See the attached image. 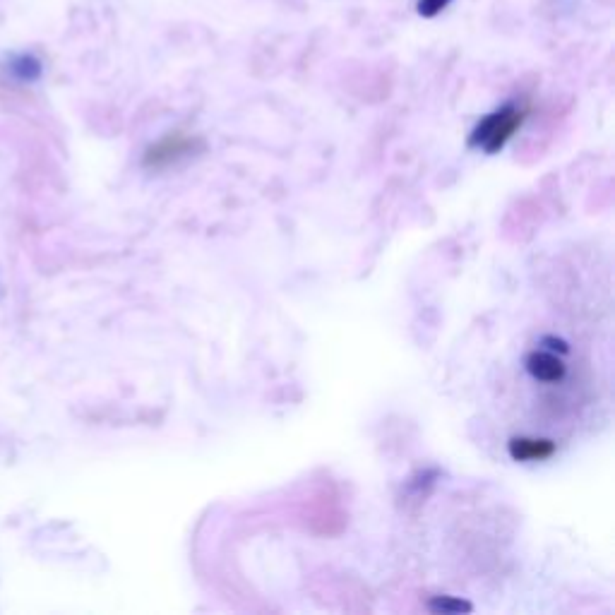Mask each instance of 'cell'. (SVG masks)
<instances>
[{"instance_id": "obj_6", "label": "cell", "mask_w": 615, "mask_h": 615, "mask_svg": "<svg viewBox=\"0 0 615 615\" xmlns=\"http://www.w3.org/2000/svg\"><path fill=\"white\" fill-rule=\"evenodd\" d=\"M428 608L433 613H464L471 611V603L452 599V596H435L433 601H428Z\"/></svg>"}, {"instance_id": "obj_8", "label": "cell", "mask_w": 615, "mask_h": 615, "mask_svg": "<svg viewBox=\"0 0 615 615\" xmlns=\"http://www.w3.org/2000/svg\"><path fill=\"white\" fill-rule=\"evenodd\" d=\"M543 344H551V346H548V349H551V351H560V354H567V344L563 342V339L546 337V339H543Z\"/></svg>"}, {"instance_id": "obj_5", "label": "cell", "mask_w": 615, "mask_h": 615, "mask_svg": "<svg viewBox=\"0 0 615 615\" xmlns=\"http://www.w3.org/2000/svg\"><path fill=\"white\" fill-rule=\"evenodd\" d=\"M10 73H13L15 80L20 82H34L39 80L41 75V63L34 56L15 58V61L10 63Z\"/></svg>"}, {"instance_id": "obj_4", "label": "cell", "mask_w": 615, "mask_h": 615, "mask_svg": "<svg viewBox=\"0 0 615 615\" xmlns=\"http://www.w3.org/2000/svg\"><path fill=\"white\" fill-rule=\"evenodd\" d=\"M555 452V443L546 438H512L510 457L515 462H543Z\"/></svg>"}, {"instance_id": "obj_2", "label": "cell", "mask_w": 615, "mask_h": 615, "mask_svg": "<svg viewBox=\"0 0 615 615\" xmlns=\"http://www.w3.org/2000/svg\"><path fill=\"white\" fill-rule=\"evenodd\" d=\"M197 149L195 137L185 135V133H169L166 137H161L159 142H154L152 147L145 152V159L142 164L152 171L169 169V166L178 164V161L190 157Z\"/></svg>"}, {"instance_id": "obj_3", "label": "cell", "mask_w": 615, "mask_h": 615, "mask_svg": "<svg viewBox=\"0 0 615 615\" xmlns=\"http://www.w3.org/2000/svg\"><path fill=\"white\" fill-rule=\"evenodd\" d=\"M527 370L541 382H558L565 378V363L553 351H531L527 356Z\"/></svg>"}, {"instance_id": "obj_1", "label": "cell", "mask_w": 615, "mask_h": 615, "mask_svg": "<svg viewBox=\"0 0 615 615\" xmlns=\"http://www.w3.org/2000/svg\"><path fill=\"white\" fill-rule=\"evenodd\" d=\"M524 121H527V106L507 104L503 109L481 118V123L476 125L474 133H471V145L488 154L500 152V149L515 137L517 130L522 128Z\"/></svg>"}, {"instance_id": "obj_7", "label": "cell", "mask_w": 615, "mask_h": 615, "mask_svg": "<svg viewBox=\"0 0 615 615\" xmlns=\"http://www.w3.org/2000/svg\"><path fill=\"white\" fill-rule=\"evenodd\" d=\"M450 3L452 0H419V13L423 17H435L443 13Z\"/></svg>"}]
</instances>
